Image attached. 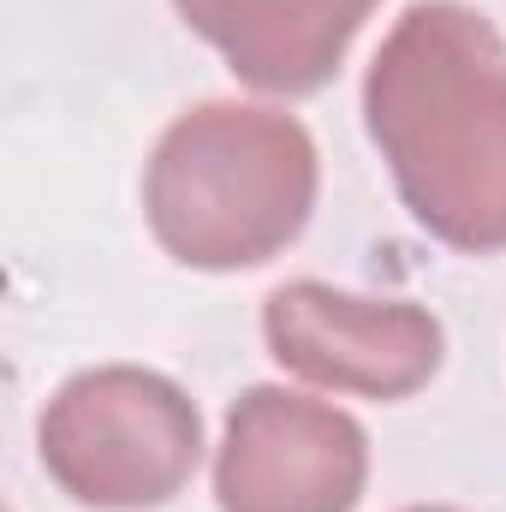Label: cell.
Instances as JSON below:
<instances>
[{"mask_svg": "<svg viewBox=\"0 0 506 512\" xmlns=\"http://www.w3.org/2000/svg\"><path fill=\"white\" fill-rule=\"evenodd\" d=\"M364 126L411 221L465 256L506 251V36L465 0H417L364 72Z\"/></svg>", "mask_w": 506, "mask_h": 512, "instance_id": "6da1fadb", "label": "cell"}, {"mask_svg": "<svg viewBox=\"0 0 506 512\" xmlns=\"http://www.w3.org/2000/svg\"><path fill=\"white\" fill-rule=\"evenodd\" d=\"M316 185V143L292 114L203 102L161 131L143 167V221L185 268H262L310 227Z\"/></svg>", "mask_w": 506, "mask_h": 512, "instance_id": "7a4b0ae2", "label": "cell"}, {"mask_svg": "<svg viewBox=\"0 0 506 512\" xmlns=\"http://www.w3.org/2000/svg\"><path fill=\"white\" fill-rule=\"evenodd\" d=\"M36 453L60 495L96 512L167 507L203 465V411L137 364H102L60 387L36 417Z\"/></svg>", "mask_w": 506, "mask_h": 512, "instance_id": "3957f363", "label": "cell"}, {"mask_svg": "<svg viewBox=\"0 0 506 512\" xmlns=\"http://www.w3.org/2000/svg\"><path fill=\"white\" fill-rule=\"evenodd\" d=\"M370 483V435L328 399L245 387L215 447L221 512H358Z\"/></svg>", "mask_w": 506, "mask_h": 512, "instance_id": "277c9868", "label": "cell"}, {"mask_svg": "<svg viewBox=\"0 0 506 512\" xmlns=\"http://www.w3.org/2000/svg\"><path fill=\"white\" fill-rule=\"evenodd\" d=\"M262 340L286 376L358 399H411L447 358V334L423 304L358 298L328 280L274 286L262 304Z\"/></svg>", "mask_w": 506, "mask_h": 512, "instance_id": "5b68a950", "label": "cell"}, {"mask_svg": "<svg viewBox=\"0 0 506 512\" xmlns=\"http://www.w3.org/2000/svg\"><path fill=\"white\" fill-rule=\"evenodd\" d=\"M381 0H173V12L262 96H310L352 54Z\"/></svg>", "mask_w": 506, "mask_h": 512, "instance_id": "8992f818", "label": "cell"}, {"mask_svg": "<svg viewBox=\"0 0 506 512\" xmlns=\"http://www.w3.org/2000/svg\"><path fill=\"white\" fill-rule=\"evenodd\" d=\"M405 512H459V507H405Z\"/></svg>", "mask_w": 506, "mask_h": 512, "instance_id": "52a82bcc", "label": "cell"}]
</instances>
